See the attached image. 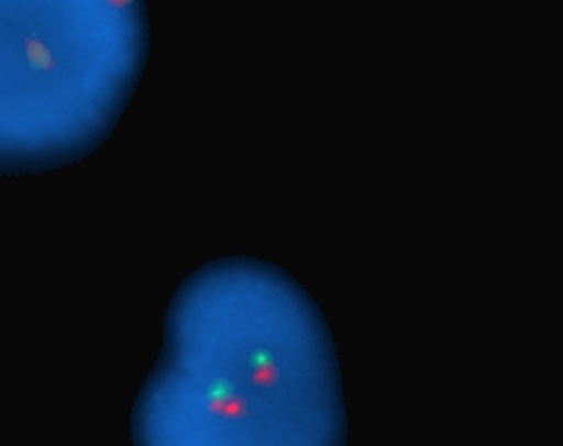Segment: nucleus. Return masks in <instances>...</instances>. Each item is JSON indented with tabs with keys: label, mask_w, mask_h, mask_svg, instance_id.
Here are the masks:
<instances>
[{
	"label": "nucleus",
	"mask_w": 563,
	"mask_h": 446,
	"mask_svg": "<svg viewBox=\"0 0 563 446\" xmlns=\"http://www.w3.org/2000/svg\"><path fill=\"white\" fill-rule=\"evenodd\" d=\"M347 433L330 328L296 280L240 259L183 285L131 445L345 446Z\"/></svg>",
	"instance_id": "1"
}]
</instances>
